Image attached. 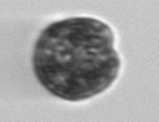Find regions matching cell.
Instances as JSON below:
<instances>
[{
  "label": "cell",
  "instance_id": "6da1fadb",
  "mask_svg": "<svg viewBox=\"0 0 159 122\" xmlns=\"http://www.w3.org/2000/svg\"><path fill=\"white\" fill-rule=\"evenodd\" d=\"M32 61L39 82L67 101L103 92L120 67L112 29L93 17H70L48 25L36 41Z\"/></svg>",
  "mask_w": 159,
  "mask_h": 122
}]
</instances>
